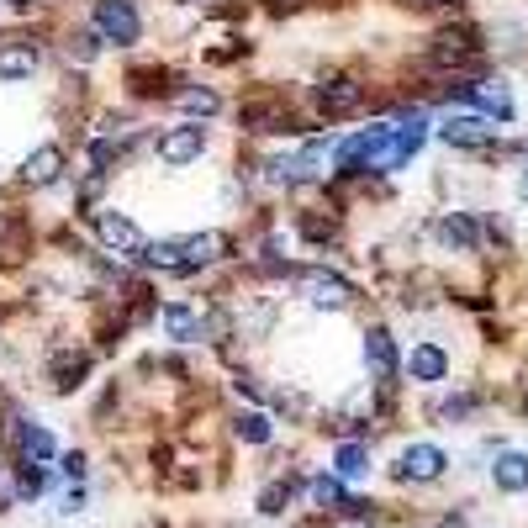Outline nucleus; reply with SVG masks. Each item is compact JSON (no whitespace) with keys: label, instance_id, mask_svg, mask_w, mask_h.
<instances>
[{"label":"nucleus","instance_id":"obj_7","mask_svg":"<svg viewBox=\"0 0 528 528\" xmlns=\"http://www.w3.org/2000/svg\"><path fill=\"white\" fill-rule=\"evenodd\" d=\"M96 233H101L106 249H117V254H143L148 249V238L138 233V222L127 212H96Z\"/></svg>","mask_w":528,"mask_h":528},{"label":"nucleus","instance_id":"obj_9","mask_svg":"<svg viewBox=\"0 0 528 528\" xmlns=\"http://www.w3.org/2000/svg\"><path fill=\"white\" fill-rule=\"evenodd\" d=\"M360 101H365V90H360V80H349V74H333V80L317 85V106H323L328 117H349V111H360Z\"/></svg>","mask_w":528,"mask_h":528},{"label":"nucleus","instance_id":"obj_11","mask_svg":"<svg viewBox=\"0 0 528 528\" xmlns=\"http://www.w3.org/2000/svg\"><path fill=\"white\" fill-rule=\"evenodd\" d=\"M64 175V148L59 143H43V148H32L27 164H22V180L32 185V191H43V185H53Z\"/></svg>","mask_w":528,"mask_h":528},{"label":"nucleus","instance_id":"obj_15","mask_svg":"<svg viewBox=\"0 0 528 528\" xmlns=\"http://www.w3.org/2000/svg\"><path fill=\"white\" fill-rule=\"evenodd\" d=\"M492 481H497V492H528V455L523 449H502L492 460Z\"/></svg>","mask_w":528,"mask_h":528},{"label":"nucleus","instance_id":"obj_6","mask_svg":"<svg viewBox=\"0 0 528 528\" xmlns=\"http://www.w3.org/2000/svg\"><path fill=\"white\" fill-rule=\"evenodd\" d=\"M439 138H444L449 148H486V143L497 138V127L486 122L481 111H460V117H444Z\"/></svg>","mask_w":528,"mask_h":528},{"label":"nucleus","instance_id":"obj_35","mask_svg":"<svg viewBox=\"0 0 528 528\" xmlns=\"http://www.w3.org/2000/svg\"><path fill=\"white\" fill-rule=\"evenodd\" d=\"M185 6H212V0H185Z\"/></svg>","mask_w":528,"mask_h":528},{"label":"nucleus","instance_id":"obj_32","mask_svg":"<svg viewBox=\"0 0 528 528\" xmlns=\"http://www.w3.org/2000/svg\"><path fill=\"white\" fill-rule=\"evenodd\" d=\"M418 6H455V0H418Z\"/></svg>","mask_w":528,"mask_h":528},{"label":"nucleus","instance_id":"obj_20","mask_svg":"<svg viewBox=\"0 0 528 528\" xmlns=\"http://www.w3.org/2000/svg\"><path fill=\"white\" fill-rule=\"evenodd\" d=\"M470 53H476V43H470L465 32H444L439 43H433V64H465Z\"/></svg>","mask_w":528,"mask_h":528},{"label":"nucleus","instance_id":"obj_17","mask_svg":"<svg viewBox=\"0 0 528 528\" xmlns=\"http://www.w3.org/2000/svg\"><path fill=\"white\" fill-rule=\"evenodd\" d=\"M307 497H312L317 507H323V513H338V507H344V502H349V492H344V481H338V476H333V470H328V476H312V481H307Z\"/></svg>","mask_w":528,"mask_h":528},{"label":"nucleus","instance_id":"obj_8","mask_svg":"<svg viewBox=\"0 0 528 528\" xmlns=\"http://www.w3.org/2000/svg\"><path fill=\"white\" fill-rule=\"evenodd\" d=\"M175 249H180V264H185V270H201V264L228 259L233 238H228V233H191V238H175Z\"/></svg>","mask_w":528,"mask_h":528},{"label":"nucleus","instance_id":"obj_25","mask_svg":"<svg viewBox=\"0 0 528 528\" xmlns=\"http://www.w3.org/2000/svg\"><path fill=\"white\" fill-rule=\"evenodd\" d=\"M286 507H291V481H270V486H264V492H259V513H286Z\"/></svg>","mask_w":528,"mask_h":528},{"label":"nucleus","instance_id":"obj_5","mask_svg":"<svg viewBox=\"0 0 528 528\" xmlns=\"http://www.w3.org/2000/svg\"><path fill=\"white\" fill-rule=\"evenodd\" d=\"M206 154V127L201 122H180V127H169L164 138H159V159L169 169H180V164H196Z\"/></svg>","mask_w":528,"mask_h":528},{"label":"nucleus","instance_id":"obj_24","mask_svg":"<svg viewBox=\"0 0 528 528\" xmlns=\"http://www.w3.org/2000/svg\"><path fill=\"white\" fill-rule=\"evenodd\" d=\"M328 528H375V513H370V502H344L333 513Z\"/></svg>","mask_w":528,"mask_h":528},{"label":"nucleus","instance_id":"obj_12","mask_svg":"<svg viewBox=\"0 0 528 528\" xmlns=\"http://www.w3.org/2000/svg\"><path fill=\"white\" fill-rule=\"evenodd\" d=\"M402 370L412 375V381L433 386V381H444V375H449V354H444L439 344H412V354L402 360Z\"/></svg>","mask_w":528,"mask_h":528},{"label":"nucleus","instance_id":"obj_27","mask_svg":"<svg viewBox=\"0 0 528 528\" xmlns=\"http://www.w3.org/2000/svg\"><path fill=\"white\" fill-rule=\"evenodd\" d=\"M80 375H85V360H69V354H64V360L53 365V386H59V391H74V386H80Z\"/></svg>","mask_w":528,"mask_h":528},{"label":"nucleus","instance_id":"obj_33","mask_svg":"<svg viewBox=\"0 0 528 528\" xmlns=\"http://www.w3.org/2000/svg\"><path fill=\"white\" fill-rule=\"evenodd\" d=\"M270 6H275V11H286V6H296V0H270Z\"/></svg>","mask_w":528,"mask_h":528},{"label":"nucleus","instance_id":"obj_1","mask_svg":"<svg viewBox=\"0 0 528 528\" xmlns=\"http://www.w3.org/2000/svg\"><path fill=\"white\" fill-rule=\"evenodd\" d=\"M296 296L317 312H349L354 307V286L333 270H296Z\"/></svg>","mask_w":528,"mask_h":528},{"label":"nucleus","instance_id":"obj_22","mask_svg":"<svg viewBox=\"0 0 528 528\" xmlns=\"http://www.w3.org/2000/svg\"><path fill=\"white\" fill-rule=\"evenodd\" d=\"M138 259L148 264V270H185V264H180V249H175V238H169V243H148Z\"/></svg>","mask_w":528,"mask_h":528},{"label":"nucleus","instance_id":"obj_21","mask_svg":"<svg viewBox=\"0 0 528 528\" xmlns=\"http://www.w3.org/2000/svg\"><path fill=\"white\" fill-rule=\"evenodd\" d=\"M175 106H180V111H191V117H212L222 101H217V90H206V85L196 90V85H191V90H180V96H175Z\"/></svg>","mask_w":528,"mask_h":528},{"label":"nucleus","instance_id":"obj_16","mask_svg":"<svg viewBox=\"0 0 528 528\" xmlns=\"http://www.w3.org/2000/svg\"><path fill=\"white\" fill-rule=\"evenodd\" d=\"M159 323L169 338H180V344H191V338H201V317L191 307H180V301H169V307L159 312Z\"/></svg>","mask_w":528,"mask_h":528},{"label":"nucleus","instance_id":"obj_4","mask_svg":"<svg viewBox=\"0 0 528 528\" xmlns=\"http://www.w3.org/2000/svg\"><path fill=\"white\" fill-rule=\"evenodd\" d=\"M455 96L476 106L486 122H513V111H518V106H513V90H507V80H470V85L455 90Z\"/></svg>","mask_w":528,"mask_h":528},{"label":"nucleus","instance_id":"obj_29","mask_svg":"<svg viewBox=\"0 0 528 528\" xmlns=\"http://www.w3.org/2000/svg\"><path fill=\"white\" fill-rule=\"evenodd\" d=\"M470 407H476L470 396H449V402H439V418H465Z\"/></svg>","mask_w":528,"mask_h":528},{"label":"nucleus","instance_id":"obj_30","mask_svg":"<svg viewBox=\"0 0 528 528\" xmlns=\"http://www.w3.org/2000/svg\"><path fill=\"white\" fill-rule=\"evenodd\" d=\"M64 476L69 481H85V460L80 455H64Z\"/></svg>","mask_w":528,"mask_h":528},{"label":"nucleus","instance_id":"obj_34","mask_svg":"<svg viewBox=\"0 0 528 528\" xmlns=\"http://www.w3.org/2000/svg\"><path fill=\"white\" fill-rule=\"evenodd\" d=\"M6 6H16V11H27V6H32V0H6Z\"/></svg>","mask_w":528,"mask_h":528},{"label":"nucleus","instance_id":"obj_18","mask_svg":"<svg viewBox=\"0 0 528 528\" xmlns=\"http://www.w3.org/2000/svg\"><path fill=\"white\" fill-rule=\"evenodd\" d=\"M439 238L449 243V249H460V254H470V249H476V222H470L465 212H449V217L439 222Z\"/></svg>","mask_w":528,"mask_h":528},{"label":"nucleus","instance_id":"obj_13","mask_svg":"<svg viewBox=\"0 0 528 528\" xmlns=\"http://www.w3.org/2000/svg\"><path fill=\"white\" fill-rule=\"evenodd\" d=\"M6 433L16 439V449H22L27 465H43V460L59 455V444H53V433H48L43 423H22V428H6Z\"/></svg>","mask_w":528,"mask_h":528},{"label":"nucleus","instance_id":"obj_3","mask_svg":"<svg viewBox=\"0 0 528 528\" xmlns=\"http://www.w3.org/2000/svg\"><path fill=\"white\" fill-rule=\"evenodd\" d=\"M138 32H143V22H138L132 0H96V37L101 43L127 48V43H138Z\"/></svg>","mask_w":528,"mask_h":528},{"label":"nucleus","instance_id":"obj_10","mask_svg":"<svg viewBox=\"0 0 528 528\" xmlns=\"http://www.w3.org/2000/svg\"><path fill=\"white\" fill-rule=\"evenodd\" d=\"M365 365L375 381H396V370H402V354H396V338L386 328H370L365 333Z\"/></svg>","mask_w":528,"mask_h":528},{"label":"nucleus","instance_id":"obj_31","mask_svg":"<svg viewBox=\"0 0 528 528\" xmlns=\"http://www.w3.org/2000/svg\"><path fill=\"white\" fill-rule=\"evenodd\" d=\"M439 528H465V518H460V513H449V518H444Z\"/></svg>","mask_w":528,"mask_h":528},{"label":"nucleus","instance_id":"obj_14","mask_svg":"<svg viewBox=\"0 0 528 528\" xmlns=\"http://www.w3.org/2000/svg\"><path fill=\"white\" fill-rule=\"evenodd\" d=\"M37 69V48L22 43V37H6L0 43V80H32Z\"/></svg>","mask_w":528,"mask_h":528},{"label":"nucleus","instance_id":"obj_26","mask_svg":"<svg viewBox=\"0 0 528 528\" xmlns=\"http://www.w3.org/2000/svg\"><path fill=\"white\" fill-rule=\"evenodd\" d=\"M48 486V476H43V465H16V497H37Z\"/></svg>","mask_w":528,"mask_h":528},{"label":"nucleus","instance_id":"obj_23","mask_svg":"<svg viewBox=\"0 0 528 528\" xmlns=\"http://www.w3.org/2000/svg\"><path fill=\"white\" fill-rule=\"evenodd\" d=\"M238 439L243 444H270V418H264V412H238Z\"/></svg>","mask_w":528,"mask_h":528},{"label":"nucleus","instance_id":"obj_2","mask_svg":"<svg viewBox=\"0 0 528 528\" xmlns=\"http://www.w3.org/2000/svg\"><path fill=\"white\" fill-rule=\"evenodd\" d=\"M444 465H449V455H444L439 444H407L402 455H396L391 476H396V481H407V486H428V481H439V476H444Z\"/></svg>","mask_w":528,"mask_h":528},{"label":"nucleus","instance_id":"obj_28","mask_svg":"<svg viewBox=\"0 0 528 528\" xmlns=\"http://www.w3.org/2000/svg\"><path fill=\"white\" fill-rule=\"evenodd\" d=\"M96 43H101V37H96V32H80V37H74V43H69V59H80V64H90V59H96Z\"/></svg>","mask_w":528,"mask_h":528},{"label":"nucleus","instance_id":"obj_19","mask_svg":"<svg viewBox=\"0 0 528 528\" xmlns=\"http://www.w3.org/2000/svg\"><path fill=\"white\" fill-rule=\"evenodd\" d=\"M370 470V449L365 444H338V455H333V476L338 481H354V476H365Z\"/></svg>","mask_w":528,"mask_h":528}]
</instances>
